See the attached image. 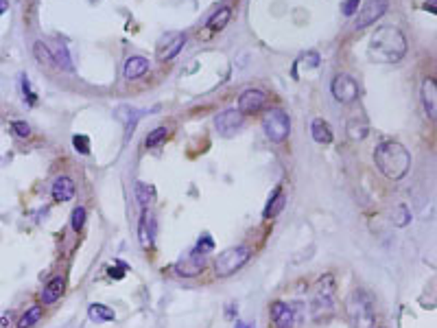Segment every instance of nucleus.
I'll use <instances>...</instances> for the list:
<instances>
[{"mask_svg":"<svg viewBox=\"0 0 437 328\" xmlns=\"http://www.w3.org/2000/svg\"><path fill=\"white\" fill-rule=\"evenodd\" d=\"M184 44H186V35L184 33H169L162 44H160V49H158L160 59H162V62H169V59H173L179 51L184 49Z\"/></svg>","mask_w":437,"mask_h":328,"instance_id":"13","label":"nucleus"},{"mask_svg":"<svg viewBox=\"0 0 437 328\" xmlns=\"http://www.w3.org/2000/svg\"><path fill=\"white\" fill-rule=\"evenodd\" d=\"M236 328H254L251 321H236Z\"/></svg>","mask_w":437,"mask_h":328,"instance_id":"38","label":"nucleus"},{"mask_svg":"<svg viewBox=\"0 0 437 328\" xmlns=\"http://www.w3.org/2000/svg\"><path fill=\"white\" fill-rule=\"evenodd\" d=\"M203 267H206V254H201L199 249H190L186 256H182V258L177 260L175 269L179 276L184 278H193L197 273L203 271Z\"/></svg>","mask_w":437,"mask_h":328,"instance_id":"9","label":"nucleus"},{"mask_svg":"<svg viewBox=\"0 0 437 328\" xmlns=\"http://www.w3.org/2000/svg\"><path fill=\"white\" fill-rule=\"evenodd\" d=\"M75 182L70 180L68 175H59L55 182H53V188H51V195L53 199L59 201V204H64V201H70L75 197Z\"/></svg>","mask_w":437,"mask_h":328,"instance_id":"14","label":"nucleus"},{"mask_svg":"<svg viewBox=\"0 0 437 328\" xmlns=\"http://www.w3.org/2000/svg\"><path fill=\"white\" fill-rule=\"evenodd\" d=\"M310 136H313L315 142H319V145H330L332 142V129L328 121L324 118H315L313 123H310Z\"/></svg>","mask_w":437,"mask_h":328,"instance_id":"17","label":"nucleus"},{"mask_svg":"<svg viewBox=\"0 0 437 328\" xmlns=\"http://www.w3.org/2000/svg\"><path fill=\"white\" fill-rule=\"evenodd\" d=\"M330 90H332V97L339 103H352V101L358 99V92H361L356 79L350 75H337L330 83Z\"/></svg>","mask_w":437,"mask_h":328,"instance_id":"7","label":"nucleus"},{"mask_svg":"<svg viewBox=\"0 0 437 328\" xmlns=\"http://www.w3.org/2000/svg\"><path fill=\"white\" fill-rule=\"evenodd\" d=\"M389 0H367V3L361 7L356 18V29H365L369 25H376L382 16L387 14Z\"/></svg>","mask_w":437,"mask_h":328,"instance_id":"8","label":"nucleus"},{"mask_svg":"<svg viewBox=\"0 0 437 328\" xmlns=\"http://www.w3.org/2000/svg\"><path fill=\"white\" fill-rule=\"evenodd\" d=\"M422 99H424V107H426V114L435 121L437 116V83L433 77L424 79L422 83Z\"/></svg>","mask_w":437,"mask_h":328,"instance_id":"15","label":"nucleus"},{"mask_svg":"<svg viewBox=\"0 0 437 328\" xmlns=\"http://www.w3.org/2000/svg\"><path fill=\"white\" fill-rule=\"evenodd\" d=\"M147 70H149V59L142 57V55H134V57H129L127 62H125V77H127L129 81L145 77Z\"/></svg>","mask_w":437,"mask_h":328,"instance_id":"16","label":"nucleus"},{"mask_svg":"<svg viewBox=\"0 0 437 328\" xmlns=\"http://www.w3.org/2000/svg\"><path fill=\"white\" fill-rule=\"evenodd\" d=\"M284 204H286V197H284V193H282V188L278 186V188H275L273 193H271V197H269V201H267V206H265V212H262V217H265V219L278 217V214L282 212Z\"/></svg>","mask_w":437,"mask_h":328,"instance_id":"20","label":"nucleus"},{"mask_svg":"<svg viewBox=\"0 0 437 328\" xmlns=\"http://www.w3.org/2000/svg\"><path fill=\"white\" fill-rule=\"evenodd\" d=\"M51 53H53V59H55V66H59V68H64V70H73V62H70L68 49H66L64 42H57L55 49Z\"/></svg>","mask_w":437,"mask_h":328,"instance_id":"25","label":"nucleus"},{"mask_svg":"<svg viewBox=\"0 0 437 328\" xmlns=\"http://www.w3.org/2000/svg\"><path fill=\"white\" fill-rule=\"evenodd\" d=\"M269 313H271L273 326L275 328H293L295 326V311L282 300H275L269 306Z\"/></svg>","mask_w":437,"mask_h":328,"instance_id":"11","label":"nucleus"},{"mask_svg":"<svg viewBox=\"0 0 437 328\" xmlns=\"http://www.w3.org/2000/svg\"><path fill=\"white\" fill-rule=\"evenodd\" d=\"M64 287H66V282H64V278H62V276L53 278L51 282L46 284L44 289H42V304H55V302L59 300V297H62Z\"/></svg>","mask_w":437,"mask_h":328,"instance_id":"18","label":"nucleus"},{"mask_svg":"<svg viewBox=\"0 0 437 328\" xmlns=\"http://www.w3.org/2000/svg\"><path fill=\"white\" fill-rule=\"evenodd\" d=\"M406 55V38L396 27H378L369 42V57L374 62L393 64Z\"/></svg>","mask_w":437,"mask_h":328,"instance_id":"2","label":"nucleus"},{"mask_svg":"<svg viewBox=\"0 0 437 328\" xmlns=\"http://www.w3.org/2000/svg\"><path fill=\"white\" fill-rule=\"evenodd\" d=\"M116 116L121 118V121H125V127H127V138H129V134H134V129H136V125H138V118L142 116V112L134 110V107H127V105H121V107H118V112H116Z\"/></svg>","mask_w":437,"mask_h":328,"instance_id":"22","label":"nucleus"},{"mask_svg":"<svg viewBox=\"0 0 437 328\" xmlns=\"http://www.w3.org/2000/svg\"><path fill=\"white\" fill-rule=\"evenodd\" d=\"M230 18H232V9L230 7H219L217 14L208 20V27H210L212 31H223V29L227 27V22H230Z\"/></svg>","mask_w":437,"mask_h":328,"instance_id":"24","label":"nucleus"},{"mask_svg":"<svg viewBox=\"0 0 437 328\" xmlns=\"http://www.w3.org/2000/svg\"><path fill=\"white\" fill-rule=\"evenodd\" d=\"M358 5H361V0H345L341 7H343V14L345 16H354L358 11Z\"/></svg>","mask_w":437,"mask_h":328,"instance_id":"35","label":"nucleus"},{"mask_svg":"<svg viewBox=\"0 0 437 328\" xmlns=\"http://www.w3.org/2000/svg\"><path fill=\"white\" fill-rule=\"evenodd\" d=\"M134 195L138 199V206H140L142 210H147L155 199V188L149 186V184H145V182H136L134 184Z\"/></svg>","mask_w":437,"mask_h":328,"instance_id":"21","label":"nucleus"},{"mask_svg":"<svg viewBox=\"0 0 437 328\" xmlns=\"http://www.w3.org/2000/svg\"><path fill=\"white\" fill-rule=\"evenodd\" d=\"M348 317L354 328H376V315H374V302L369 293L365 291H354L348 297Z\"/></svg>","mask_w":437,"mask_h":328,"instance_id":"3","label":"nucleus"},{"mask_svg":"<svg viewBox=\"0 0 437 328\" xmlns=\"http://www.w3.org/2000/svg\"><path fill=\"white\" fill-rule=\"evenodd\" d=\"M40 319H42V304H35V306H31L20 319H18V328H33Z\"/></svg>","mask_w":437,"mask_h":328,"instance_id":"26","label":"nucleus"},{"mask_svg":"<svg viewBox=\"0 0 437 328\" xmlns=\"http://www.w3.org/2000/svg\"><path fill=\"white\" fill-rule=\"evenodd\" d=\"M374 162L387 180L398 182V180H402L411 169V153L406 151V147L400 145V142L385 140L376 147Z\"/></svg>","mask_w":437,"mask_h":328,"instance_id":"1","label":"nucleus"},{"mask_svg":"<svg viewBox=\"0 0 437 328\" xmlns=\"http://www.w3.org/2000/svg\"><path fill=\"white\" fill-rule=\"evenodd\" d=\"M88 317H90V321H94V324H105V321L116 319V313H114V308L105 306V304L94 302L88 306Z\"/></svg>","mask_w":437,"mask_h":328,"instance_id":"19","label":"nucleus"},{"mask_svg":"<svg viewBox=\"0 0 437 328\" xmlns=\"http://www.w3.org/2000/svg\"><path fill=\"white\" fill-rule=\"evenodd\" d=\"M195 249H199L201 254L212 252V249H214V241L210 238V234H201V238H199V243H197V247H195Z\"/></svg>","mask_w":437,"mask_h":328,"instance_id":"33","label":"nucleus"},{"mask_svg":"<svg viewBox=\"0 0 437 328\" xmlns=\"http://www.w3.org/2000/svg\"><path fill=\"white\" fill-rule=\"evenodd\" d=\"M125 271H127V265H125V262H121V269H116V262H114V265L110 267V276L116 278V280H121V278L125 276Z\"/></svg>","mask_w":437,"mask_h":328,"instance_id":"36","label":"nucleus"},{"mask_svg":"<svg viewBox=\"0 0 437 328\" xmlns=\"http://www.w3.org/2000/svg\"><path fill=\"white\" fill-rule=\"evenodd\" d=\"M73 145H75L77 151L83 153V156H88V153H90V138H88V136H75Z\"/></svg>","mask_w":437,"mask_h":328,"instance_id":"32","label":"nucleus"},{"mask_svg":"<svg viewBox=\"0 0 437 328\" xmlns=\"http://www.w3.org/2000/svg\"><path fill=\"white\" fill-rule=\"evenodd\" d=\"M424 7H426V9H430V11H433V14H435V0H430V3H426V5H424Z\"/></svg>","mask_w":437,"mask_h":328,"instance_id":"39","label":"nucleus"},{"mask_svg":"<svg viewBox=\"0 0 437 328\" xmlns=\"http://www.w3.org/2000/svg\"><path fill=\"white\" fill-rule=\"evenodd\" d=\"M262 129L271 142H284L291 134V118L284 110H278V107L267 110L262 116Z\"/></svg>","mask_w":437,"mask_h":328,"instance_id":"6","label":"nucleus"},{"mask_svg":"<svg viewBox=\"0 0 437 328\" xmlns=\"http://www.w3.org/2000/svg\"><path fill=\"white\" fill-rule=\"evenodd\" d=\"M251 258V249L247 245H236V247H227L225 252H221L214 260V271L219 278H227L232 273H236L241 267Z\"/></svg>","mask_w":437,"mask_h":328,"instance_id":"5","label":"nucleus"},{"mask_svg":"<svg viewBox=\"0 0 437 328\" xmlns=\"http://www.w3.org/2000/svg\"><path fill=\"white\" fill-rule=\"evenodd\" d=\"M11 127H14L16 136H20V138H29V136H31V125L25 123V121H14L11 123Z\"/></svg>","mask_w":437,"mask_h":328,"instance_id":"31","label":"nucleus"},{"mask_svg":"<svg viewBox=\"0 0 437 328\" xmlns=\"http://www.w3.org/2000/svg\"><path fill=\"white\" fill-rule=\"evenodd\" d=\"M267 94L262 90H256V88H249L245 90L241 97H238V112L241 114H254V112H260L265 107Z\"/></svg>","mask_w":437,"mask_h":328,"instance_id":"10","label":"nucleus"},{"mask_svg":"<svg viewBox=\"0 0 437 328\" xmlns=\"http://www.w3.org/2000/svg\"><path fill=\"white\" fill-rule=\"evenodd\" d=\"M86 217H88V212H86V208L83 206H77L75 210H73V230L75 232H81L83 230V225H86Z\"/></svg>","mask_w":437,"mask_h":328,"instance_id":"30","label":"nucleus"},{"mask_svg":"<svg viewBox=\"0 0 437 328\" xmlns=\"http://www.w3.org/2000/svg\"><path fill=\"white\" fill-rule=\"evenodd\" d=\"M22 90H25V99H27L31 105H35V101H38V99H35V94H33V90H31V83H29V79H27L25 75H22Z\"/></svg>","mask_w":437,"mask_h":328,"instance_id":"34","label":"nucleus"},{"mask_svg":"<svg viewBox=\"0 0 437 328\" xmlns=\"http://www.w3.org/2000/svg\"><path fill=\"white\" fill-rule=\"evenodd\" d=\"M409 221H411V212H409V208H406V206L400 204V206H396V208L391 210V223H393V225H398V228H404V225L409 223Z\"/></svg>","mask_w":437,"mask_h":328,"instance_id":"27","label":"nucleus"},{"mask_svg":"<svg viewBox=\"0 0 437 328\" xmlns=\"http://www.w3.org/2000/svg\"><path fill=\"white\" fill-rule=\"evenodd\" d=\"M33 53H35V57H38L42 64H46V66H55V59H53V53L49 51V46H46L44 42H35Z\"/></svg>","mask_w":437,"mask_h":328,"instance_id":"29","label":"nucleus"},{"mask_svg":"<svg viewBox=\"0 0 437 328\" xmlns=\"http://www.w3.org/2000/svg\"><path fill=\"white\" fill-rule=\"evenodd\" d=\"M310 311L315 319L328 317L334 313V278L328 273L315 284V295L310 302Z\"/></svg>","mask_w":437,"mask_h":328,"instance_id":"4","label":"nucleus"},{"mask_svg":"<svg viewBox=\"0 0 437 328\" xmlns=\"http://www.w3.org/2000/svg\"><path fill=\"white\" fill-rule=\"evenodd\" d=\"M166 138H169V129H166V127H155L151 134L147 136L145 145H147L149 149H153V147H160V145H162Z\"/></svg>","mask_w":437,"mask_h":328,"instance_id":"28","label":"nucleus"},{"mask_svg":"<svg viewBox=\"0 0 437 328\" xmlns=\"http://www.w3.org/2000/svg\"><path fill=\"white\" fill-rule=\"evenodd\" d=\"M7 9H9V0H0V16H3Z\"/></svg>","mask_w":437,"mask_h":328,"instance_id":"37","label":"nucleus"},{"mask_svg":"<svg viewBox=\"0 0 437 328\" xmlns=\"http://www.w3.org/2000/svg\"><path fill=\"white\" fill-rule=\"evenodd\" d=\"M367 134H369V125L365 121H358V118H350L348 121V138L350 140L358 142V140L367 138Z\"/></svg>","mask_w":437,"mask_h":328,"instance_id":"23","label":"nucleus"},{"mask_svg":"<svg viewBox=\"0 0 437 328\" xmlns=\"http://www.w3.org/2000/svg\"><path fill=\"white\" fill-rule=\"evenodd\" d=\"M214 125H217V131L221 136H234L243 125V114L236 110H225L214 118Z\"/></svg>","mask_w":437,"mask_h":328,"instance_id":"12","label":"nucleus"}]
</instances>
